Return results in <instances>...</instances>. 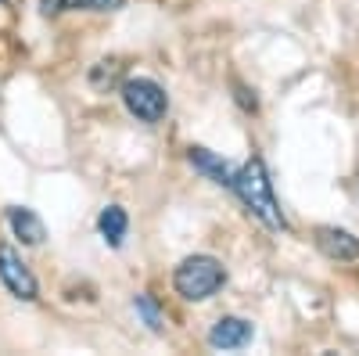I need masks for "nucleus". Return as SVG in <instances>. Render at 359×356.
I'll return each mask as SVG.
<instances>
[{
	"label": "nucleus",
	"instance_id": "nucleus-1",
	"mask_svg": "<svg viewBox=\"0 0 359 356\" xmlns=\"http://www.w3.org/2000/svg\"><path fill=\"white\" fill-rule=\"evenodd\" d=\"M237 198L245 202V209L269 230H287V220H284V209H280V202L273 195V180H269V173H266V162L259 155H252L241 169L233 173V184Z\"/></svg>",
	"mask_w": 359,
	"mask_h": 356
},
{
	"label": "nucleus",
	"instance_id": "nucleus-13",
	"mask_svg": "<svg viewBox=\"0 0 359 356\" xmlns=\"http://www.w3.org/2000/svg\"><path fill=\"white\" fill-rule=\"evenodd\" d=\"M0 4H4V0H0Z\"/></svg>",
	"mask_w": 359,
	"mask_h": 356
},
{
	"label": "nucleus",
	"instance_id": "nucleus-9",
	"mask_svg": "<svg viewBox=\"0 0 359 356\" xmlns=\"http://www.w3.org/2000/svg\"><path fill=\"white\" fill-rule=\"evenodd\" d=\"M126 0H40L43 15H62V11H118Z\"/></svg>",
	"mask_w": 359,
	"mask_h": 356
},
{
	"label": "nucleus",
	"instance_id": "nucleus-4",
	"mask_svg": "<svg viewBox=\"0 0 359 356\" xmlns=\"http://www.w3.org/2000/svg\"><path fill=\"white\" fill-rule=\"evenodd\" d=\"M0 281H4V288L15 295V299H22V303L36 299V277L11 245H0Z\"/></svg>",
	"mask_w": 359,
	"mask_h": 356
},
{
	"label": "nucleus",
	"instance_id": "nucleus-2",
	"mask_svg": "<svg viewBox=\"0 0 359 356\" xmlns=\"http://www.w3.org/2000/svg\"><path fill=\"white\" fill-rule=\"evenodd\" d=\"M223 281H226V270L212 256H187L172 274L176 291L191 303H201V299H208V295H216L223 288Z\"/></svg>",
	"mask_w": 359,
	"mask_h": 356
},
{
	"label": "nucleus",
	"instance_id": "nucleus-6",
	"mask_svg": "<svg viewBox=\"0 0 359 356\" xmlns=\"http://www.w3.org/2000/svg\"><path fill=\"white\" fill-rule=\"evenodd\" d=\"M252 324L245 317H219L208 331V345L212 349H245L252 342Z\"/></svg>",
	"mask_w": 359,
	"mask_h": 356
},
{
	"label": "nucleus",
	"instance_id": "nucleus-11",
	"mask_svg": "<svg viewBox=\"0 0 359 356\" xmlns=\"http://www.w3.org/2000/svg\"><path fill=\"white\" fill-rule=\"evenodd\" d=\"M133 306H137V313L147 320V328H151V331H162V328H165V317H162V310H158V303L151 299V295H137Z\"/></svg>",
	"mask_w": 359,
	"mask_h": 356
},
{
	"label": "nucleus",
	"instance_id": "nucleus-5",
	"mask_svg": "<svg viewBox=\"0 0 359 356\" xmlns=\"http://www.w3.org/2000/svg\"><path fill=\"white\" fill-rule=\"evenodd\" d=\"M316 249L327 256V259H334V263H352L359 259V237L341 230V227H316Z\"/></svg>",
	"mask_w": 359,
	"mask_h": 356
},
{
	"label": "nucleus",
	"instance_id": "nucleus-3",
	"mask_svg": "<svg viewBox=\"0 0 359 356\" xmlns=\"http://www.w3.org/2000/svg\"><path fill=\"white\" fill-rule=\"evenodd\" d=\"M123 101H126L130 115H137L140 123H158L169 108V98L155 79H126L123 83Z\"/></svg>",
	"mask_w": 359,
	"mask_h": 356
},
{
	"label": "nucleus",
	"instance_id": "nucleus-12",
	"mask_svg": "<svg viewBox=\"0 0 359 356\" xmlns=\"http://www.w3.org/2000/svg\"><path fill=\"white\" fill-rule=\"evenodd\" d=\"M118 69H123V65H118L115 58H111V62H97V69L90 72V83H94L97 91H104V86H111L118 79Z\"/></svg>",
	"mask_w": 359,
	"mask_h": 356
},
{
	"label": "nucleus",
	"instance_id": "nucleus-8",
	"mask_svg": "<svg viewBox=\"0 0 359 356\" xmlns=\"http://www.w3.org/2000/svg\"><path fill=\"white\" fill-rule=\"evenodd\" d=\"M187 159H191V166H194L198 173L208 176V180H216V184H223V187L233 184V169H230L223 159H216L208 147H187Z\"/></svg>",
	"mask_w": 359,
	"mask_h": 356
},
{
	"label": "nucleus",
	"instance_id": "nucleus-7",
	"mask_svg": "<svg viewBox=\"0 0 359 356\" xmlns=\"http://www.w3.org/2000/svg\"><path fill=\"white\" fill-rule=\"evenodd\" d=\"M8 223H11L15 237H22V245H40L47 237L43 220L33 209H22V205H11V209H8Z\"/></svg>",
	"mask_w": 359,
	"mask_h": 356
},
{
	"label": "nucleus",
	"instance_id": "nucleus-10",
	"mask_svg": "<svg viewBox=\"0 0 359 356\" xmlns=\"http://www.w3.org/2000/svg\"><path fill=\"white\" fill-rule=\"evenodd\" d=\"M97 227L104 234V242L111 249H118V245H123V237H126V227H130L126 209H123V205H108V209L101 213V220H97Z\"/></svg>",
	"mask_w": 359,
	"mask_h": 356
}]
</instances>
